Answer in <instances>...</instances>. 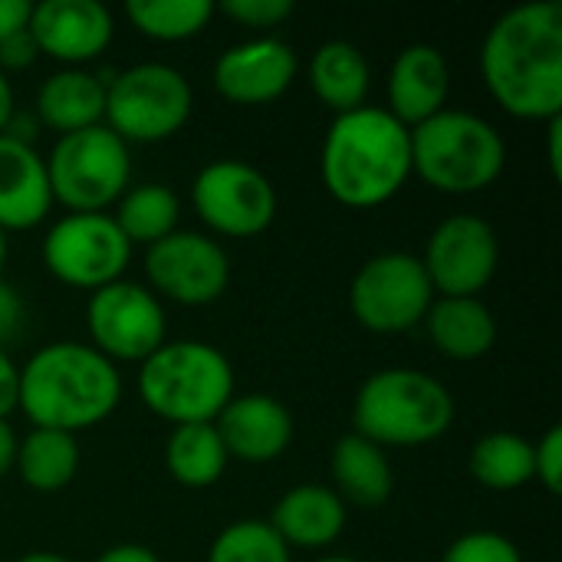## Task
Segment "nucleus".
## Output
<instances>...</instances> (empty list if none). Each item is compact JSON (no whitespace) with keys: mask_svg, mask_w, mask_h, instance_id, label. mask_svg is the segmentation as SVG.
<instances>
[{"mask_svg":"<svg viewBox=\"0 0 562 562\" xmlns=\"http://www.w3.org/2000/svg\"><path fill=\"white\" fill-rule=\"evenodd\" d=\"M112 221L119 224V231L132 247H151L178 231L181 201L161 181L128 184V191L115 201Z\"/></svg>","mask_w":562,"mask_h":562,"instance_id":"nucleus-26","label":"nucleus"},{"mask_svg":"<svg viewBox=\"0 0 562 562\" xmlns=\"http://www.w3.org/2000/svg\"><path fill=\"white\" fill-rule=\"evenodd\" d=\"M533 481L547 487V494L562 491V428L553 425L547 435L533 445Z\"/></svg>","mask_w":562,"mask_h":562,"instance_id":"nucleus-33","label":"nucleus"},{"mask_svg":"<svg viewBox=\"0 0 562 562\" xmlns=\"http://www.w3.org/2000/svg\"><path fill=\"white\" fill-rule=\"evenodd\" d=\"M119 402L122 375L89 342H46L20 366L16 412L33 428L79 435L102 425Z\"/></svg>","mask_w":562,"mask_h":562,"instance_id":"nucleus-2","label":"nucleus"},{"mask_svg":"<svg viewBox=\"0 0 562 562\" xmlns=\"http://www.w3.org/2000/svg\"><path fill=\"white\" fill-rule=\"evenodd\" d=\"M310 89L313 95L333 112V115H346L352 109L369 105V86H372V69L366 53L349 43V40H329L323 46H316V53L310 56Z\"/></svg>","mask_w":562,"mask_h":562,"instance_id":"nucleus-24","label":"nucleus"},{"mask_svg":"<svg viewBox=\"0 0 562 562\" xmlns=\"http://www.w3.org/2000/svg\"><path fill=\"white\" fill-rule=\"evenodd\" d=\"M16 431L10 425V418H0V477H7L13 471V461H16Z\"/></svg>","mask_w":562,"mask_h":562,"instance_id":"nucleus-40","label":"nucleus"},{"mask_svg":"<svg viewBox=\"0 0 562 562\" xmlns=\"http://www.w3.org/2000/svg\"><path fill=\"white\" fill-rule=\"evenodd\" d=\"M214 428L227 458L244 464H270L283 458L296 435L290 408L267 392L234 395L214 418Z\"/></svg>","mask_w":562,"mask_h":562,"instance_id":"nucleus-17","label":"nucleus"},{"mask_svg":"<svg viewBox=\"0 0 562 562\" xmlns=\"http://www.w3.org/2000/svg\"><path fill=\"white\" fill-rule=\"evenodd\" d=\"M145 280L158 300L178 306H207L231 283V260L221 240L198 231H175L145 247Z\"/></svg>","mask_w":562,"mask_h":562,"instance_id":"nucleus-13","label":"nucleus"},{"mask_svg":"<svg viewBox=\"0 0 562 562\" xmlns=\"http://www.w3.org/2000/svg\"><path fill=\"white\" fill-rule=\"evenodd\" d=\"M207 562H293V550L267 520H237L214 537Z\"/></svg>","mask_w":562,"mask_h":562,"instance_id":"nucleus-30","label":"nucleus"},{"mask_svg":"<svg viewBox=\"0 0 562 562\" xmlns=\"http://www.w3.org/2000/svg\"><path fill=\"white\" fill-rule=\"evenodd\" d=\"M13 471L36 494H56L79 474V441L66 431L30 428L16 445Z\"/></svg>","mask_w":562,"mask_h":562,"instance_id":"nucleus-25","label":"nucleus"},{"mask_svg":"<svg viewBox=\"0 0 562 562\" xmlns=\"http://www.w3.org/2000/svg\"><path fill=\"white\" fill-rule=\"evenodd\" d=\"M16 385H20V366L10 359L7 349H0V418H10L16 412Z\"/></svg>","mask_w":562,"mask_h":562,"instance_id":"nucleus-36","label":"nucleus"},{"mask_svg":"<svg viewBox=\"0 0 562 562\" xmlns=\"http://www.w3.org/2000/svg\"><path fill=\"white\" fill-rule=\"evenodd\" d=\"M422 267L435 296H481L501 267L497 231L477 214H451L431 231Z\"/></svg>","mask_w":562,"mask_h":562,"instance_id":"nucleus-14","label":"nucleus"},{"mask_svg":"<svg viewBox=\"0 0 562 562\" xmlns=\"http://www.w3.org/2000/svg\"><path fill=\"white\" fill-rule=\"evenodd\" d=\"M105 82L92 69H56L49 72L33 102V115L40 128H49L59 135H72L92 125H102L105 119Z\"/></svg>","mask_w":562,"mask_h":562,"instance_id":"nucleus-21","label":"nucleus"},{"mask_svg":"<svg viewBox=\"0 0 562 562\" xmlns=\"http://www.w3.org/2000/svg\"><path fill=\"white\" fill-rule=\"evenodd\" d=\"M95 562H161V557L142 543H115V547L102 550Z\"/></svg>","mask_w":562,"mask_h":562,"instance_id":"nucleus-39","label":"nucleus"},{"mask_svg":"<svg viewBox=\"0 0 562 562\" xmlns=\"http://www.w3.org/2000/svg\"><path fill=\"white\" fill-rule=\"evenodd\" d=\"M422 326L431 346L454 362L484 359L497 342V319L481 296H435Z\"/></svg>","mask_w":562,"mask_h":562,"instance_id":"nucleus-22","label":"nucleus"},{"mask_svg":"<svg viewBox=\"0 0 562 562\" xmlns=\"http://www.w3.org/2000/svg\"><path fill=\"white\" fill-rule=\"evenodd\" d=\"M313 562H362V560H352V557H319V560Z\"/></svg>","mask_w":562,"mask_h":562,"instance_id":"nucleus-45","label":"nucleus"},{"mask_svg":"<svg viewBox=\"0 0 562 562\" xmlns=\"http://www.w3.org/2000/svg\"><path fill=\"white\" fill-rule=\"evenodd\" d=\"M300 59L280 36H254L227 46L214 63V89L234 105L277 102L296 79Z\"/></svg>","mask_w":562,"mask_h":562,"instance_id":"nucleus-16","label":"nucleus"},{"mask_svg":"<svg viewBox=\"0 0 562 562\" xmlns=\"http://www.w3.org/2000/svg\"><path fill=\"white\" fill-rule=\"evenodd\" d=\"M435 303L422 257L385 250L369 257L349 286V306L359 326L379 336H398L425 323Z\"/></svg>","mask_w":562,"mask_h":562,"instance_id":"nucleus-9","label":"nucleus"},{"mask_svg":"<svg viewBox=\"0 0 562 562\" xmlns=\"http://www.w3.org/2000/svg\"><path fill=\"white\" fill-rule=\"evenodd\" d=\"M86 329L89 346L102 352L109 362H145L155 349L168 342V316L165 303L142 283L115 280L86 303Z\"/></svg>","mask_w":562,"mask_h":562,"instance_id":"nucleus-12","label":"nucleus"},{"mask_svg":"<svg viewBox=\"0 0 562 562\" xmlns=\"http://www.w3.org/2000/svg\"><path fill=\"white\" fill-rule=\"evenodd\" d=\"M448 92L451 69L445 53L431 43H412L392 59L385 82V112L395 115L405 128H415L448 109Z\"/></svg>","mask_w":562,"mask_h":562,"instance_id":"nucleus-18","label":"nucleus"},{"mask_svg":"<svg viewBox=\"0 0 562 562\" xmlns=\"http://www.w3.org/2000/svg\"><path fill=\"white\" fill-rule=\"evenodd\" d=\"M30 10H33L30 0H0V43L13 36L16 30H26Z\"/></svg>","mask_w":562,"mask_h":562,"instance_id":"nucleus-38","label":"nucleus"},{"mask_svg":"<svg viewBox=\"0 0 562 562\" xmlns=\"http://www.w3.org/2000/svg\"><path fill=\"white\" fill-rule=\"evenodd\" d=\"M23 300L20 293L0 277V349H7V342H13L23 329Z\"/></svg>","mask_w":562,"mask_h":562,"instance_id":"nucleus-35","label":"nucleus"},{"mask_svg":"<svg viewBox=\"0 0 562 562\" xmlns=\"http://www.w3.org/2000/svg\"><path fill=\"white\" fill-rule=\"evenodd\" d=\"M227 451L214 425H178L165 441L168 474L191 491L214 487L227 471Z\"/></svg>","mask_w":562,"mask_h":562,"instance_id":"nucleus-27","label":"nucleus"},{"mask_svg":"<svg viewBox=\"0 0 562 562\" xmlns=\"http://www.w3.org/2000/svg\"><path fill=\"white\" fill-rule=\"evenodd\" d=\"M43 161L53 204L66 214H109L132 184V151L105 125L59 135Z\"/></svg>","mask_w":562,"mask_h":562,"instance_id":"nucleus-7","label":"nucleus"},{"mask_svg":"<svg viewBox=\"0 0 562 562\" xmlns=\"http://www.w3.org/2000/svg\"><path fill=\"white\" fill-rule=\"evenodd\" d=\"M491 99L520 122L562 115V3L530 0L494 20L481 46Z\"/></svg>","mask_w":562,"mask_h":562,"instance_id":"nucleus-1","label":"nucleus"},{"mask_svg":"<svg viewBox=\"0 0 562 562\" xmlns=\"http://www.w3.org/2000/svg\"><path fill=\"white\" fill-rule=\"evenodd\" d=\"M16 562H72V560H66V557H59V553H49V550H40V553H26V557H20Z\"/></svg>","mask_w":562,"mask_h":562,"instance_id":"nucleus-43","label":"nucleus"},{"mask_svg":"<svg viewBox=\"0 0 562 562\" xmlns=\"http://www.w3.org/2000/svg\"><path fill=\"white\" fill-rule=\"evenodd\" d=\"M412 175L441 194H481L507 168L504 135L468 109H441L408 128Z\"/></svg>","mask_w":562,"mask_h":562,"instance_id":"nucleus-6","label":"nucleus"},{"mask_svg":"<svg viewBox=\"0 0 562 562\" xmlns=\"http://www.w3.org/2000/svg\"><path fill=\"white\" fill-rule=\"evenodd\" d=\"M329 471H333V491L346 507L379 510L392 497L395 477H392L389 454L356 431L342 435L333 445Z\"/></svg>","mask_w":562,"mask_h":562,"instance_id":"nucleus-23","label":"nucleus"},{"mask_svg":"<svg viewBox=\"0 0 562 562\" xmlns=\"http://www.w3.org/2000/svg\"><path fill=\"white\" fill-rule=\"evenodd\" d=\"M319 175L326 191L352 211L389 204L412 178L408 128L379 105L336 115L323 138Z\"/></svg>","mask_w":562,"mask_h":562,"instance_id":"nucleus-3","label":"nucleus"},{"mask_svg":"<svg viewBox=\"0 0 562 562\" xmlns=\"http://www.w3.org/2000/svg\"><path fill=\"white\" fill-rule=\"evenodd\" d=\"M454 422L451 392L422 369H379L352 402V431L385 448H422Z\"/></svg>","mask_w":562,"mask_h":562,"instance_id":"nucleus-4","label":"nucleus"},{"mask_svg":"<svg viewBox=\"0 0 562 562\" xmlns=\"http://www.w3.org/2000/svg\"><path fill=\"white\" fill-rule=\"evenodd\" d=\"M36 135H40V122H36L33 109H13V115H10V122H7V128H3V138L33 148Z\"/></svg>","mask_w":562,"mask_h":562,"instance_id":"nucleus-37","label":"nucleus"},{"mask_svg":"<svg viewBox=\"0 0 562 562\" xmlns=\"http://www.w3.org/2000/svg\"><path fill=\"white\" fill-rule=\"evenodd\" d=\"M7 254H10V244H7V234L0 231V273H3V267H7Z\"/></svg>","mask_w":562,"mask_h":562,"instance_id":"nucleus-44","label":"nucleus"},{"mask_svg":"<svg viewBox=\"0 0 562 562\" xmlns=\"http://www.w3.org/2000/svg\"><path fill=\"white\" fill-rule=\"evenodd\" d=\"M138 395L151 415L178 425H214L234 392L231 359L201 339H168L138 366Z\"/></svg>","mask_w":562,"mask_h":562,"instance_id":"nucleus-5","label":"nucleus"},{"mask_svg":"<svg viewBox=\"0 0 562 562\" xmlns=\"http://www.w3.org/2000/svg\"><path fill=\"white\" fill-rule=\"evenodd\" d=\"M221 13L250 30H273L293 16V3L290 0H224Z\"/></svg>","mask_w":562,"mask_h":562,"instance_id":"nucleus-32","label":"nucleus"},{"mask_svg":"<svg viewBox=\"0 0 562 562\" xmlns=\"http://www.w3.org/2000/svg\"><path fill=\"white\" fill-rule=\"evenodd\" d=\"M191 204L211 234L247 240L273 224L277 188L260 168L237 158H217L198 171L191 184Z\"/></svg>","mask_w":562,"mask_h":562,"instance_id":"nucleus-11","label":"nucleus"},{"mask_svg":"<svg viewBox=\"0 0 562 562\" xmlns=\"http://www.w3.org/2000/svg\"><path fill=\"white\" fill-rule=\"evenodd\" d=\"M349 520V507L326 484H300L290 487L270 514L273 533L290 550H326L333 547Z\"/></svg>","mask_w":562,"mask_h":562,"instance_id":"nucleus-19","label":"nucleus"},{"mask_svg":"<svg viewBox=\"0 0 562 562\" xmlns=\"http://www.w3.org/2000/svg\"><path fill=\"white\" fill-rule=\"evenodd\" d=\"M13 109H16V99H13L10 76L0 72V135H3V128H7V122H10V115H13Z\"/></svg>","mask_w":562,"mask_h":562,"instance_id":"nucleus-42","label":"nucleus"},{"mask_svg":"<svg viewBox=\"0 0 562 562\" xmlns=\"http://www.w3.org/2000/svg\"><path fill=\"white\" fill-rule=\"evenodd\" d=\"M53 211L46 161L36 148L0 135V231H33Z\"/></svg>","mask_w":562,"mask_h":562,"instance_id":"nucleus-20","label":"nucleus"},{"mask_svg":"<svg viewBox=\"0 0 562 562\" xmlns=\"http://www.w3.org/2000/svg\"><path fill=\"white\" fill-rule=\"evenodd\" d=\"M468 468L487 491H520L533 481V441L514 431H491L471 448Z\"/></svg>","mask_w":562,"mask_h":562,"instance_id":"nucleus-28","label":"nucleus"},{"mask_svg":"<svg viewBox=\"0 0 562 562\" xmlns=\"http://www.w3.org/2000/svg\"><path fill=\"white\" fill-rule=\"evenodd\" d=\"M26 30L40 56L63 63V69H86L109 49L115 20L99 0H43L33 3Z\"/></svg>","mask_w":562,"mask_h":562,"instance_id":"nucleus-15","label":"nucleus"},{"mask_svg":"<svg viewBox=\"0 0 562 562\" xmlns=\"http://www.w3.org/2000/svg\"><path fill=\"white\" fill-rule=\"evenodd\" d=\"M194 112L188 76L168 63H135L105 82V119L125 145H155L178 135Z\"/></svg>","mask_w":562,"mask_h":562,"instance_id":"nucleus-8","label":"nucleus"},{"mask_svg":"<svg viewBox=\"0 0 562 562\" xmlns=\"http://www.w3.org/2000/svg\"><path fill=\"white\" fill-rule=\"evenodd\" d=\"M132 244L112 221V214H63L43 237L46 270L72 290H102L125 280L132 263Z\"/></svg>","mask_w":562,"mask_h":562,"instance_id":"nucleus-10","label":"nucleus"},{"mask_svg":"<svg viewBox=\"0 0 562 562\" xmlns=\"http://www.w3.org/2000/svg\"><path fill=\"white\" fill-rule=\"evenodd\" d=\"M547 135H550V148H547V158H550V168H553V178H560L562 175V115L560 119H553V122H547Z\"/></svg>","mask_w":562,"mask_h":562,"instance_id":"nucleus-41","label":"nucleus"},{"mask_svg":"<svg viewBox=\"0 0 562 562\" xmlns=\"http://www.w3.org/2000/svg\"><path fill=\"white\" fill-rule=\"evenodd\" d=\"M217 7L211 0H128V23L158 43H181L207 30Z\"/></svg>","mask_w":562,"mask_h":562,"instance_id":"nucleus-29","label":"nucleus"},{"mask_svg":"<svg viewBox=\"0 0 562 562\" xmlns=\"http://www.w3.org/2000/svg\"><path fill=\"white\" fill-rule=\"evenodd\" d=\"M441 562H524V557L510 537L494 533V530H474V533L458 537L445 550Z\"/></svg>","mask_w":562,"mask_h":562,"instance_id":"nucleus-31","label":"nucleus"},{"mask_svg":"<svg viewBox=\"0 0 562 562\" xmlns=\"http://www.w3.org/2000/svg\"><path fill=\"white\" fill-rule=\"evenodd\" d=\"M40 49L30 36V30H16L13 36H7L0 43V72H16V69H30L36 63Z\"/></svg>","mask_w":562,"mask_h":562,"instance_id":"nucleus-34","label":"nucleus"}]
</instances>
